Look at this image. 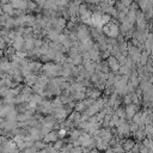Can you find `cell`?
<instances>
[{
  "label": "cell",
  "mask_w": 153,
  "mask_h": 153,
  "mask_svg": "<svg viewBox=\"0 0 153 153\" xmlns=\"http://www.w3.org/2000/svg\"><path fill=\"white\" fill-rule=\"evenodd\" d=\"M103 35L104 36H108V38H117L120 36V30H118V24L115 23V22H110L108 24H105L103 26Z\"/></svg>",
  "instance_id": "6da1fadb"
},
{
  "label": "cell",
  "mask_w": 153,
  "mask_h": 153,
  "mask_svg": "<svg viewBox=\"0 0 153 153\" xmlns=\"http://www.w3.org/2000/svg\"><path fill=\"white\" fill-rule=\"evenodd\" d=\"M137 105H135V104H129V105H126V108H124V118H126V121L128 122V121H131V118H133V116L137 112Z\"/></svg>",
  "instance_id": "7a4b0ae2"
},
{
  "label": "cell",
  "mask_w": 153,
  "mask_h": 153,
  "mask_svg": "<svg viewBox=\"0 0 153 153\" xmlns=\"http://www.w3.org/2000/svg\"><path fill=\"white\" fill-rule=\"evenodd\" d=\"M106 63H108V67H109V71H110V72L115 73V72H117V71H118L120 65H118L117 60H116L114 56H111V55H110V56L106 59Z\"/></svg>",
  "instance_id": "3957f363"
},
{
  "label": "cell",
  "mask_w": 153,
  "mask_h": 153,
  "mask_svg": "<svg viewBox=\"0 0 153 153\" xmlns=\"http://www.w3.org/2000/svg\"><path fill=\"white\" fill-rule=\"evenodd\" d=\"M10 5L13 7V10H17V11H26V1H23V0H13L10 2Z\"/></svg>",
  "instance_id": "277c9868"
},
{
  "label": "cell",
  "mask_w": 153,
  "mask_h": 153,
  "mask_svg": "<svg viewBox=\"0 0 153 153\" xmlns=\"http://www.w3.org/2000/svg\"><path fill=\"white\" fill-rule=\"evenodd\" d=\"M59 140V137H57V133H56V130H51V131H49L47 135H44L43 136V139H42V141L44 142V143H50V142H56Z\"/></svg>",
  "instance_id": "5b68a950"
},
{
  "label": "cell",
  "mask_w": 153,
  "mask_h": 153,
  "mask_svg": "<svg viewBox=\"0 0 153 153\" xmlns=\"http://www.w3.org/2000/svg\"><path fill=\"white\" fill-rule=\"evenodd\" d=\"M23 45H24V37L23 36H17L13 41H12V48L18 51V50H23Z\"/></svg>",
  "instance_id": "8992f818"
},
{
  "label": "cell",
  "mask_w": 153,
  "mask_h": 153,
  "mask_svg": "<svg viewBox=\"0 0 153 153\" xmlns=\"http://www.w3.org/2000/svg\"><path fill=\"white\" fill-rule=\"evenodd\" d=\"M72 63H73V66H80L81 65V62H82V59H81V55L80 54H76V53H69V55H68V57H67Z\"/></svg>",
  "instance_id": "52a82bcc"
},
{
  "label": "cell",
  "mask_w": 153,
  "mask_h": 153,
  "mask_svg": "<svg viewBox=\"0 0 153 153\" xmlns=\"http://www.w3.org/2000/svg\"><path fill=\"white\" fill-rule=\"evenodd\" d=\"M0 71L5 74H7L11 71V62L8 61V59H6L5 56L0 59Z\"/></svg>",
  "instance_id": "ba28073f"
},
{
  "label": "cell",
  "mask_w": 153,
  "mask_h": 153,
  "mask_svg": "<svg viewBox=\"0 0 153 153\" xmlns=\"http://www.w3.org/2000/svg\"><path fill=\"white\" fill-rule=\"evenodd\" d=\"M35 38H36V37H33V36L24 37V45H23V50L29 51V50L33 49V42H35Z\"/></svg>",
  "instance_id": "9c48e42d"
},
{
  "label": "cell",
  "mask_w": 153,
  "mask_h": 153,
  "mask_svg": "<svg viewBox=\"0 0 153 153\" xmlns=\"http://www.w3.org/2000/svg\"><path fill=\"white\" fill-rule=\"evenodd\" d=\"M47 31V38L50 41V42H55L57 41V37H59V32H56L54 29H49V30H45Z\"/></svg>",
  "instance_id": "30bf717a"
},
{
  "label": "cell",
  "mask_w": 153,
  "mask_h": 153,
  "mask_svg": "<svg viewBox=\"0 0 153 153\" xmlns=\"http://www.w3.org/2000/svg\"><path fill=\"white\" fill-rule=\"evenodd\" d=\"M1 7V11H2V13H5V14H7L8 17H12V16H14V10H13V7L7 2V4H5V5H2V6H0Z\"/></svg>",
  "instance_id": "8fae6325"
},
{
  "label": "cell",
  "mask_w": 153,
  "mask_h": 153,
  "mask_svg": "<svg viewBox=\"0 0 153 153\" xmlns=\"http://www.w3.org/2000/svg\"><path fill=\"white\" fill-rule=\"evenodd\" d=\"M29 66H30V69H31V74H36L37 72H39L42 69L41 62H37V61H30Z\"/></svg>",
  "instance_id": "7c38bea8"
},
{
  "label": "cell",
  "mask_w": 153,
  "mask_h": 153,
  "mask_svg": "<svg viewBox=\"0 0 153 153\" xmlns=\"http://www.w3.org/2000/svg\"><path fill=\"white\" fill-rule=\"evenodd\" d=\"M23 80L26 82L27 86H32L37 81V75L36 74H27V75H25L23 78Z\"/></svg>",
  "instance_id": "4fadbf2b"
},
{
  "label": "cell",
  "mask_w": 153,
  "mask_h": 153,
  "mask_svg": "<svg viewBox=\"0 0 153 153\" xmlns=\"http://www.w3.org/2000/svg\"><path fill=\"white\" fill-rule=\"evenodd\" d=\"M81 130H79L78 128H73L72 130H71V133H69V140L72 141V142H75L78 139H79V136L81 135Z\"/></svg>",
  "instance_id": "5bb4252c"
},
{
  "label": "cell",
  "mask_w": 153,
  "mask_h": 153,
  "mask_svg": "<svg viewBox=\"0 0 153 153\" xmlns=\"http://www.w3.org/2000/svg\"><path fill=\"white\" fill-rule=\"evenodd\" d=\"M134 143H135L134 140H131V139H127V140L124 141V143L121 145V146H122L123 151H126V152H130L131 148H133V146H134Z\"/></svg>",
  "instance_id": "9a60e30c"
},
{
  "label": "cell",
  "mask_w": 153,
  "mask_h": 153,
  "mask_svg": "<svg viewBox=\"0 0 153 153\" xmlns=\"http://www.w3.org/2000/svg\"><path fill=\"white\" fill-rule=\"evenodd\" d=\"M50 104H51V108L53 109H59V108H62L63 106V104H62V102L60 100L59 97H56L53 100H50Z\"/></svg>",
  "instance_id": "2e32d148"
},
{
  "label": "cell",
  "mask_w": 153,
  "mask_h": 153,
  "mask_svg": "<svg viewBox=\"0 0 153 153\" xmlns=\"http://www.w3.org/2000/svg\"><path fill=\"white\" fill-rule=\"evenodd\" d=\"M85 110H86V106L84 105V103H82V102H76V103L74 104V111H76V112L81 114V112H84Z\"/></svg>",
  "instance_id": "e0dca14e"
},
{
  "label": "cell",
  "mask_w": 153,
  "mask_h": 153,
  "mask_svg": "<svg viewBox=\"0 0 153 153\" xmlns=\"http://www.w3.org/2000/svg\"><path fill=\"white\" fill-rule=\"evenodd\" d=\"M48 81H49V79L47 78V76H44V75H39V76H37V84H39L41 86H43L44 88H45V86H47V84H48Z\"/></svg>",
  "instance_id": "ac0fdd59"
},
{
  "label": "cell",
  "mask_w": 153,
  "mask_h": 153,
  "mask_svg": "<svg viewBox=\"0 0 153 153\" xmlns=\"http://www.w3.org/2000/svg\"><path fill=\"white\" fill-rule=\"evenodd\" d=\"M42 100H43V98H42L39 94H36V93L30 97V102H33V103L37 104V105H39V104L42 103Z\"/></svg>",
  "instance_id": "d6986e66"
},
{
  "label": "cell",
  "mask_w": 153,
  "mask_h": 153,
  "mask_svg": "<svg viewBox=\"0 0 153 153\" xmlns=\"http://www.w3.org/2000/svg\"><path fill=\"white\" fill-rule=\"evenodd\" d=\"M44 147H45V143L42 141V140H38V141H35L33 142V148L38 152V151H41V149H44Z\"/></svg>",
  "instance_id": "ffe728a7"
},
{
  "label": "cell",
  "mask_w": 153,
  "mask_h": 153,
  "mask_svg": "<svg viewBox=\"0 0 153 153\" xmlns=\"http://www.w3.org/2000/svg\"><path fill=\"white\" fill-rule=\"evenodd\" d=\"M26 10H29V11H37V12H38L41 8H38L35 2H32V1H26Z\"/></svg>",
  "instance_id": "44dd1931"
},
{
  "label": "cell",
  "mask_w": 153,
  "mask_h": 153,
  "mask_svg": "<svg viewBox=\"0 0 153 153\" xmlns=\"http://www.w3.org/2000/svg\"><path fill=\"white\" fill-rule=\"evenodd\" d=\"M131 135H133V136H134V137H135L137 141H142V140L146 137L142 130H136V131H135L134 134H131Z\"/></svg>",
  "instance_id": "7402d4cb"
},
{
  "label": "cell",
  "mask_w": 153,
  "mask_h": 153,
  "mask_svg": "<svg viewBox=\"0 0 153 153\" xmlns=\"http://www.w3.org/2000/svg\"><path fill=\"white\" fill-rule=\"evenodd\" d=\"M114 115H116L118 118H124V117H126V116H124V109L121 108V106L117 108V109L114 111ZM124 120H126V118H124Z\"/></svg>",
  "instance_id": "603a6c76"
},
{
  "label": "cell",
  "mask_w": 153,
  "mask_h": 153,
  "mask_svg": "<svg viewBox=\"0 0 153 153\" xmlns=\"http://www.w3.org/2000/svg\"><path fill=\"white\" fill-rule=\"evenodd\" d=\"M63 146H65V142H63V140H57L56 142H54V145H53V148H54V149H56V151H61Z\"/></svg>",
  "instance_id": "cb8c5ba5"
},
{
  "label": "cell",
  "mask_w": 153,
  "mask_h": 153,
  "mask_svg": "<svg viewBox=\"0 0 153 153\" xmlns=\"http://www.w3.org/2000/svg\"><path fill=\"white\" fill-rule=\"evenodd\" d=\"M56 133H57V137H59V140H62V139L66 137V135H67V130L63 129V128H60Z\"/></svg>",
  "instance_id": "d4e9b609"
},
{
  "label": "cell",
  "mask_w": 153,
  "mask_h": 153,
  "mask_svg": "<svg viewBox=\"0 0 153 153\" xmlns=\"http://www.w3.org/2000/svg\"><path fill=\"white\" fill-rule=\"evenodd\" d=\"M16 56H17L19 60H23V59L26 57V51H25V50H18V51H16Z\"/></svg>",
  "instance_id": "484cf974"
},
{
  "label": "cell",
  "mask_w": 153,
  "mask_h": 153,
  "mask_svg": "<svg viewBox=\"0 0 153 153\" xmlns=\"http://www.w3.org/2000/svg\"><path fill=\"white\" fill-rule=\"evenodd\" d=\"M122 103H123L124 105L131 104V98H130V96H129V94H124V96H123V99H122Z\"/></svg>",
  "instance_id": "4316f807"
},
{
  "label": "cell",
  "mask_w": 153,
  "mask_h": 153,
  "mask_svg": "<svg viewBox=\"0 0 153 153\" xmlns=\"http://www.w3.org/2000/svg\"><path fill=\"white\" fill-rule=\"evenodd\" d=\"M8 18H10V17H8L7 14H5V13H2V14L0 16V25H1V26H4V24L6 23V20H7Z\"/></svg>",
  "instance_id": "83f0119b"
},
{
  "label": "cell",
  "mask_w": 153,
  "mask_h": 153,
  "mask_svg": "<svg viewBox=\"0 0 153 153\" xmlns=\"http://www.w3.org/2000/svg\"><path fill=\"white\" fill-rule=\"evenodd\" d=\"M136 130H137V126L135 123H129V133L134 134Z\"/></svg>",
  "instance_id": "f1b7e54d"
},
{
  "label": "cell",
  "mask_w": 153,
  "mask_h": 153,
  "mask_svg": "<svg viewBox=\"0 0 153 153\" xmlns=\"http://www.w3.org/2000/svg\"><path fill=\"white\" fill-rule=\"evenodd\" d=\"M69 153H82V151H81V147H73L72 149H71V152Z\"/></svg>",
  "instance_id": "f546056e"
},
{
  "label": "cell",
  "mask_w": 153,
  "mask_h": 153,
  "mask_svg": "<svg viewBox=\"0 0 153 153\" xmlns=\"http://www.w3.org/2000/svg\"><path fill=\"white\" fill-rule=\"evenodd\" d=\"M23 152H24V153H37V151H36L33 147H27V148H25Z\"/></svg>",
  "instance_id": "4dcf8cb0"
},
{
  "label": "cell",
  "mask_w": 153,
  "mask_h": 153,
  "mask_svg": "<svg viewBox=\"0 0 153 153\" xmlns=\"http://www.w3.org/2000/svg\"><path fill=\"white\" fill-rule=\"evenodd\" d=\"M6 75H7V74H5V73H2V72L0 71V79H2V78H5Z\"/></svg>",
  "instance_id": "1f68e13d"
},
{
  "label": "cell",
  "mask_w": 153,
  "mask_h": 153,
  "mask_svg": "<svg viewBox=\"0 0 153 153\" xmlns=\"http://www.w3.org/2000/svg\"><path fill=\"white\" fill-rule=\"evenodd\" d=\"M1 57H4V50L0 49V59H1Z\"/></svg>",
  "instance_id": "d6a6232c"
},
{
  "label": "cell",
  "mask_w": 153,
  "mask_h": 153,
  "mask_svg": "<svg viewBox=\"0 0 153 153\" xmlns=\"http://www.w3.org/2000/svg\"><path fill=\"white\" fill-rule=\"evenodd\" d=\"M37 153H47V152H45V151H44V149H41V151H38V152H37Z\"/></svg>",
  "instance_id": "836d02e7"
},
{
  "label": "cell",
  "mask_w": 153,
  "mask_h": 153,
  "mask_svg": "<svg viewBox=\"0 0 153 153\" xmlns=\"http://www.w3.org/2000/svg\"><path fill=\"white\" fill-rule=\"evenodd\" d=\"M2 14V11H1V7H0V16Z\"/></svg>",
  "instance_id": "e575fe53"
},
{
  "label": "cell",
  "mask_w": 153,
  "mask_h": 153,
  "mask_svg": "<svg viewBox=\"0 0 153 153\" xmlns=\"http://www.w3.org/2000/svg\"><path fill=\"white\" fill-rule=\"evenodd\" d=\"M94 153H100V152H96V151H94Z\"/></svg>",
  "instance_id": "d590c367"
}]
</instances>
